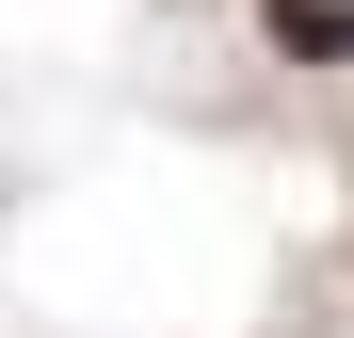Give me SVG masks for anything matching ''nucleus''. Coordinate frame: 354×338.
<instances>
[{
	"mask_svg": "<svg viewBox=\"0 0 354 338\" xmlns=\"http://www.w3.org/2000/svg\"><path fill=\"white\" fill-rule=\"evenodd\" d=\"M274 48H306V65H354V0H258Z\"/></svg>",
	"mask_w": 354,
	"mask_h": 338,
	"instance_id": "f257e3e1",
	"label": "nucleus"
}]
</instances>
